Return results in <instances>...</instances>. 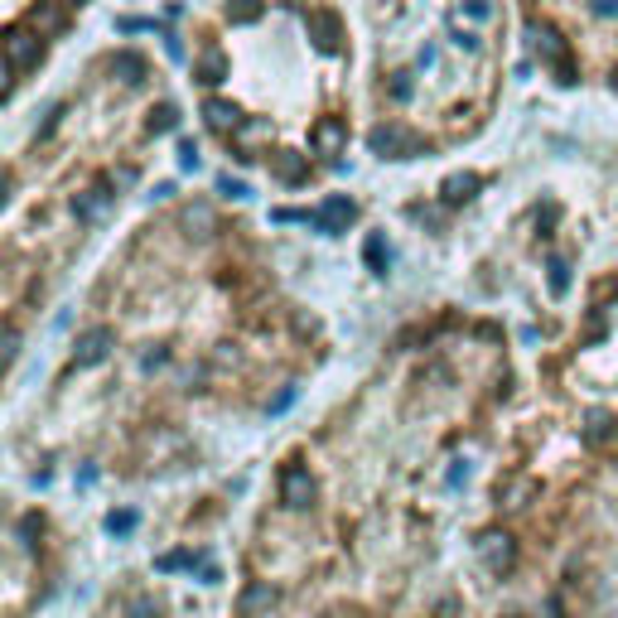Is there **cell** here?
Returning a JSON list of instances; mask_svg holds the SVG:
<instances>
[{
  "instance_id": "cell-4",
  "label": "cell",
  "mask_w": 618,
  "mask_h": 618,
  "mask_svg": "<svg viewBox=\"0 0 618 618\" xmlns=\"http://www.w3.org/2000/svg\"><path fill=\"white\" fill-rule=\"evenodd\" d=\"M314 498H319L314 473H309L304 464H286V469H280V502H286L290 512H304Z\"/></svg>"
},
{
  "instance_id": "cell-1",
  "label": "cell",
  "mask_w": 618,
  "mask_h": 618,
  "mask_svg": "<svg viewBox=\"0 0 618 618\" xmlns=\"http://www.w3.org/2000/svg\"><path fill=\"white\" fill-rule=\"evenodd\" d=\"M353 218H358V203L348 199V193H329V199L309 213V228L324 232V237H339V232L353 228Z\"/></svg>"
},
{
  "instance_id": "cell-23",
  "label": "cell",
  "mask_w": 618,
  "mask_h": 618,
  "mask_svg": "<svg viewBox=\"0 0 618 618\" xmlns=\"http://www.w3.org/2000/svg\"><path fill=\"white\" fill-rule=\"evenodd\" d=\"M546 286H551V295H556V300H560V295L570 290V266L560 261V257L551 261V276H546Z\"/></svg>"
},
{
  "instance_id": "cell-24",
  "label": "cell",
  "mask_w": 618,
  "mask_h": 618,
  "mask_svg": "<svg viewBox=\"0 0 618 618\" xmlns=\"http://www.w3.org/2000/svg\"><path fill=\"white\" fill-rule=\"evenodd\" d=\"M126 618H160V599H150V595H136L131 604H126Z\"/></svg>"
},
{
  "instance_id": "cell-29",
  "label": "cell",
  "mask_w": 618,
  "mask_h": 618,
  "mask_svg": "<svg viewBox=\"0 0 618 618\" xmlns=\"http://www.w3.org/2000/svg\"><path fill=\"white\" fill-rule=\"evenodd\" d=\"M411 73H397V78H391V97H397V102H411Z\"/></svg>"
},
{
  "instance_id": "cell-21",
  "label": "cell",
  "mask_w": 618,
  "mask_h": 618,
  "mask_svg": "<svg viewBox=\"0 0 618 618\" xmlns=\"http://www.w3.org/2000/svg\"><path fill=\"white\" fill-rule=\"evenodd\" d=\"M184 228H199V237H208V232H213V208L189 203V208H184Z\"/></svg>"
},
{
  "instance_id": "cell-8",
  "label": "cell",
  "mask_w": 618,
  "mask_h": 618,
  "mask_svg": "<svg viewBox=\"0 0 618 618\" xmlns=\"http://www.w3.org/2000/svg\"><path fill=\"white\" fill-rule=\"evenodd\" d=\"M271 179H276V184H286V189H300L309 179V160L300 150H276L271 154Z\"/></svg>"
},
{
  "instance_id": "cell-31",
  "label": "cell",
  "mask_w": 618,
  "mask_h": 618,
  "mask_svg": "<svg viewBox=\"0 0 618 618\" xmlns=\"http://www.w3.org/2000/svg\"><path fill=\"white\" fill-rule=\"evenodd\" d=\"M454 44H459L464 53H479V49H483V39H479V34H469V30H454Z\"/></svg>"
},
{
  "instance_id": "cell-12",
  "label": "cell",
  "mask_w": 618,
  "mask_h": 618,
  "mask_svg": "<svg viewBox=\"0 0 618 618\" xmlns=\"http://www.w3.org/2000/svg\"><path fill=\"white\" fill-rule=\"evenodd\" d=\"M479 189H483L479 174H473V170H459V174H449L445 184H440V199H445V203H469Z\"/></svg>"
},
{
  "instance_id": "cell-13",
  "label": "cell",
  "mask_w": 618,
  "mask_h": 618,
  "mask_svg": "<svg viewBox=\"0 0 618 618\" xmlns=\"http://www.w3.org/2000/svg\"><path fill=\"white\" fill-rule=\"evenodd\" d=\"M193 78H199L203 88H218V82L228 78V53H222V49H203L199 63H193Z\"/></svg>"
},
{
  "instance_id": "cell-22",
  "label": "cell",
  "mask_w": 618,
  "mask_h": 618,
  "mask_svg": "<svg viewBox=\"0 0 618 618\" xmlns=\"http://www.w3.org/2000/svg\"><path fill=\"white\" fill-rule=\"evenodd\" d=\"M136 522H140V512L121 508V512H111V517H107V531H111V537H131V531H136Z\"/></svg>"
},
{
  "instance_id": "cell-11",
  "label": "cell",
  "mask_w": 618,
  "mask_h": 618,
  "mask_svg": "<svg viewBox=\"0 0 618 618\" xmlns=\"http://www.w3.org/2000/svg\"><path fill=\"white\" fill-rule=\"evenodd\" d=\"M527 39H531V49L541 53V59H556V63H566V39H560L551 24H541V20H531L527 24Z\"/></svg>"
},
{
  "instance_id": "cell-25",
  "label": "cell",
  "mask_w": 618,
  "mask_h": 618,
  "mask_svg": "<svg viewBox=\"0 0 618 618\" xmlns=\"http://www.w3.org/2000/svg\"><path fill=\"white\" fill-rule=\"evenodd\" d=\"M184 566H193V556H189V551H170V556L154 560V570H164V575H170V570H184Z\"/></svg>"
},
{
  "instance_id": "cell-2",
  "label": "cell",
  "mask_w": 618,
  "mask_h": 618,
  "mask_svg": "<svg viewBox=\"0 0 618 618\" xmlns=\"http://www.w3.org/2000/svg\"><path fill=\"white\" fill-rule=\"evenodd\" d=\"M368 150L382 154V160H416L426 145H420L411 131H401V126H372V131H368Z\"/></svg>"
},
{
  "instance_id": "cell-30",
  "label": "cell",
  "mask_w": 618,
  "mask_h": 618,
  "mask_svg": "<svg viewBox=\"0 0 618 618\" xmlns=\"http://www.w3.org/2000/svg\"><path fill=\"white\" fill-rule=\"evenodd\" d=\"M179 164H184V170H199V145H193V140H179Z\"/></svg>"
},
{
  "instance_id": "cell-37",
  "label": "cell",
  "mask_w": 618,
  "mask_h": 618,
  "mask_svg": "<svg viewBox=\"0 0 618 618\" xmlns=\"http://www.w3.org/2000/svg\"><path fill=\"white\" fill-rule=\"evenodd\" d=\"M613 92H618V68H613Z\"/></svg>"
},
{
  "instance_id": "cell-38",
  "label": "cell",
  "mask_w": 618,
  "mask_h": 618,
  "mask_svg": "<svg viewBox=\"0 0 618 618\" xmlns=\"http://www.w3.org/2000/svg\"><path fill=\"white\" fill-rule=\"evenodd\" d=\"M329 618H343V613H329Z\"/></svg>"
},
{
  "instance_id": "cell-7",
  "label": "cell",
  "mask_w": 618,
  "mask_h": 618,
  "mask_svg": "<svg viewBox=\"0 0 618 618\" xmlns=\"http://www.w3.org/2000/svg\"><path fill=\"white\" fill-rule=\"evenodd\" d=\"M479 560L493 575H508L512 560H517V541L508 537V531H483V537H479Z\"/></svg>"
},
{
  "instance_id": "cell-33",
  "label": "cell",
  "mask_w": 618,
  "mask_h": 618,
  "mask_svg": "<svg viewBox=\"0 0 618 618\" xmlns=\"http://www.w3.org/2000/svg\"><path fill=\"white\" fill-rule=\"evenodd\" d=\"M10 73H15V68H10V59H5V53H0V97L10 92Z\"/></svg>"
},
{
  "instance_id": "cell-36",
  "label": "cell",
  "mask_w": 618,
  "mask_h": 618,
  "mask_svg": "<svg viewBox=\"0 0 618 618\" xmlns=\"http://www.w3.org/2000/svg\"><path fill=\"white\" fill-rule=\"evenodd\" d=\"M5 199H10V174H0V208H5Z\"/></svg>"
},
{
  "instance_id": "cell-15",
  "label": "cell",
  "mask_w": 618,
  "mask_h": 618,
  "mask_svg": "<svg viewBox=\"0 0 618 618\" xmlns=\"http://www.w3.org/2000/svg\"><path fill=\"white\" fill-rule=\"evenodd\" d=\"M276 604V589L271 585H247L242 589V599H237V609H242V618H257V613H266Z\"/></svg>"
},
{
  "instance_id": "cell-5",
  "label": "cell",
  "mask_w": 618,
  "mask_h": 618,
  "mask_svg": "<svg viewBox=\"0 0 618 618\" xmlns=\"http://www.w3.org/2000/svg\"><path fill=\"white\" fill-rule=\"evenodd\" d=\"M111 348H117V333L107 324H92L88 333H78V343H73V368H97V362L111 358Z\"/></svg>"
},
{
  "instance_id": "cell-27",
  "label": "cell",
  "mask_w": 618,
  "mask_h": 618,
  "mask_svg": "<svg viewBox=\"0 0 618 618\" xmlns=\"http://www.w3.org/2000/svg\"><path fill=\"white\" fill-rule=\"evenodd\" d=\"M464 15H469V20H493V0H464Z\"/></svg>"
},
{
  "instance_id": "cell-10",
  "label": "cell",
  "mask_w": 618,
  "mask_h": 618,
  "mask_svg": "<svg viewBox=\"0 0 618 618\" xmlns=\"http://www.w3.org/2000/svg\"><path fill=\"white\" fill-rule=\"evenodd\" d=\"M203 121L213 126L218 136H237V131H242V111H237L232 102H222V97H208V102H203Z\"/></svg>"
},
{
  "instance_id": "cell-19",
  "label": "cell",
  "mask_w": 618,
  "mask_h": 618,
  "mask_svg": "<svg viewBox=\"0 0 618 618\" xmlns=\"http://www.w3.org/2000/svg\"><path fill=\"white\" fill-rule=\"evenodd\" d=\"M174 126H179V107H170V102H160V107H154V111H150V121H145V131H150V136H170V131H174Z\"/></svg>"
},
{
  "instance_id": "cell-9",
  "label": "cell",
  "mask_w": 618,
  "mask_h": 618,
  "mask_svg": "<svg viewBox=\"0 0 618 618\" xmlns=\"http://www.w3.org/2000/svg\"><path fill=\"white\" fill-rule=\"evenodd\" d=\"M309 145H314V154H339L348 145V126L339 117H324L314 121V131H309Z\"/></svg>"
},
{
  "instance_id": "cell-16",
  "label": "cell",
  "mask_w": 618,
  "mask_h": 618,
  "mask_svg": "<svg viewBox=\"0 0 618 618\" xmlns=\"http://www.w3.org/2000/svg\"><path fill=\"white\" fill-rule=\"evenodd\" d=\"M30 24H34L39 34H59V30H63L68 20H63V10L53 5V0H39V5L30 10Z\"/></svg>"
},
{
  "instance_id": "cell-28",
  "label": "cell",
  "mask_w": 618,
  "mask_h": 618,
  "mask_svg": "<svg viewBox=\"0 0 618 618\" xmlns=\"http://www.w3.org/2000/svg\"><path fill=\"white\" fill-rule=\"evenodd\" d=\"M218 193H228V199H251V189L242 184V179H232V174L218 179Z\"/></svg>"
},
{
  "instance_id": "cell-3",
  "label": "cell",
  "mask_w": 618,
  "mask_h": 618,
  "mask_svg": "<svg viewBox=\"0 0 618 618\" xmlns=\"http://www.w3.org/2000/svg\"><path fill=\"white\" fill-rule=\"evenodd\" d=\"M0 53L10 59L15 73H24V68H34L39 59H44V34L39 30H5L0 34Z\"/></svg>"
},
{
  "instance_id": "cell-6",
  "label": "cell",
  "mask_w": 618,
  "mask_h": 618,
  "mask_svg": "<svg viewBox=\"0 0 618 618\" xmlns=\"http://www.w3.org/2000/svg\"><path fill=\"white\" fill-rule=\"evenodd\" d=\"M304 30H309V39H314L319 53H339L343 49V24H339L333 10H304Z\"/></svg>"
},
{
  "instance_id": "cell-32",
  "label": "cell",
  "mask_w": 618,
  "mask_h": 618,
  "mask_svg": "<svg viewBox=\"0 0 618 618\" xmlns=\"http://www.w3.org/2000/svg\"><path fill=\"white\" fill-rule=\"evenodd\" d=\"M595 15H604V20H618V0H595Z\"/></svg>"
},
{
  "instance_id": "cell-26",
  "label": "cell",
  "mask_w": 618,
  "mask_h": 618,
  "mask_svg": "<svg viewBox=\"0 0 618 618\" xmlns=\"http://www.w3.org/2000/svg\"><path fill=\"white\" fill-rule=\"evenodd\" d=\"M15 348H20V333L10 329V324H0V362H10V358H15Z\"/></svg>"
},
{
  "instance_id": "cell-18",
  "label": "cell",
  "mask_w": 618,
  "mask_h": 618,
  "mask_svg": "<svg viewBox=\"0 0 618 618\" xmlns=\"http://www.w3.org/2000/svg\"><path fill=\"white\" fill-rule=\"evenodd\" d=\"M107 199H111V193L102 189V184H97V189H88V193H78V199H73V208H78V218H102V208H107Z\"/></svg>"
},
{
  "instance_id": "cell-14",
  "label": "cell",
  "mask_w": 618,
  "mask_h": 618,
  "mask_svg": "<svg viewBox=\"0 0 618 618\" xmlns=\"http://www.w3.org/2000/svg\"><path fill=\"white\" fill-rule=\"evenodd\" d=\"M111 73H117L126 88H140V82H145V59L131 53V49H121V53H111Z\"/></svg>"
},
{
  "instance_id": "cell-17",
  "label": "cell",
  "mask_w": 618,
  "mask_h": 618,
  "mask_svg": "<svg viewBox=\"0 0 618 618\" xmlns=\"http://www.w3.org/2000/svg\"><path fill=\"white\" fill-rule=\"evenodd\" d=\"M362 261H368V271L387 276V266H391V251H387V237H382V232H372V237H368V247H362Z\"/></svg>"
},
{
  "instance_id": "cell-35",
  "label": "cell",
  "mask_w": 618,
  "mask_h": 618,
  "mask_svg": "<svg viewBox=\"0 0 618 618\" xmlns=\"http://www.w3.org/2000/svg\"><path fill=\"white\" fill-rule=\"evenodd\" d=\"M164 53H170V59H184V44H179L174 34H164Z\"/></svg>"
},
{
  "instance_id": "cell-20",
  "label": "cell",
  "mask_w": 618,
  "mask_h": 618,
  "mask_svg": "<svg viewBox=\"0 0 618 618\" xmlns=\"http://www.w3.org/2000/svg\"><path fill=\"white\" fill-rule=\"evenodd\" d=\"M266 10V0H228V20L232 24H257Z\"/></svg>"
},
{
  "instance_id": "cell-34",
  "label": "cell",
  "mask_w": 618,
  "mask_h": 618,
  "mask_svg": "<svg viewBox=\"0 0 618 618\" xmlns=\"http://www.w3.org/2000/svg\"><path fill=\"white\" fill-rule=\"evenodd\" d=\"M295 401V387H286V391H280V397L271 401V416H280V411H286V406Z\"/></svg>"
}]
</instances>
